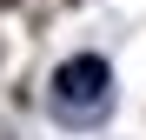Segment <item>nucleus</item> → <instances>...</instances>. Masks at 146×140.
<instances>
[{"mask_svg":"<svg viewBox=\"0 0 146 140\" xmlns=\"http://www.w3.org/2000/svg\"><path fill=\"white\" fill-rule=\"evenodd\" d=\"M106 87H113L106 60H100V54H80V60H66L60 74H53V100H60L66 113H100V107H106Z\"/></svg>","mask_w":146,"mask_h":140,"instance_id":"1","label":"nucleus"},{"mask_svg":"<svg viewBox=\"0 0 146 140\" xmlns=\"http://www.w3.org/2000/svg\"><path fill=\"white\" fill-rule=\"evenodd\" d=\"M0 7H7V0H0Z\"/></svg>","mask_w":146,"mask_h":140,"instance_id":"2","label":"nucleus"}]
</instances>
